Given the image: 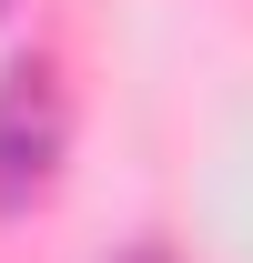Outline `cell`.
<instances>
[{
    "mask_svg": "<svg viewBox=\"0 0 253 263\" xmlns=\"http://www.w3.org/2000/svg\"><path fill=\"white\" fill-rule=\"evenodd\" d=\"M61 81L41 61H10L0 71V213H31L61 172Z\"/></svg>",
    "mask_w": 253,
    "mask_h": 263,
    "instance_id": "1",
    "label": "cell"
},
{
    "mask_svg": "<svg viewBox=\"0 0 253 263\" xmlns=\"http://www.w3.org/2000/svg\"><path fill=\"white\" fill-rule=\"evenodd\" d=\"M122 263H162V253H122Z\"/></svg>",
    "mask_w": 253,
    "mask_h": 263,
    "instance_id": "2",
    "label": "cell"
},
{
    "mask_svg": "<svg viewBox=\"0 0 253 263\" xmlns=\"http://www.w3.org/2000/svg\"><path fill=\"white\" fill-rule=\"evenodd\" d=\"M0 10H10V0H0Z\"/></svg>",
    "mask_w": 253,
    "mask_h": 263,
    "instance_id": "3",
    "label": "cell"
}]
</instances>
